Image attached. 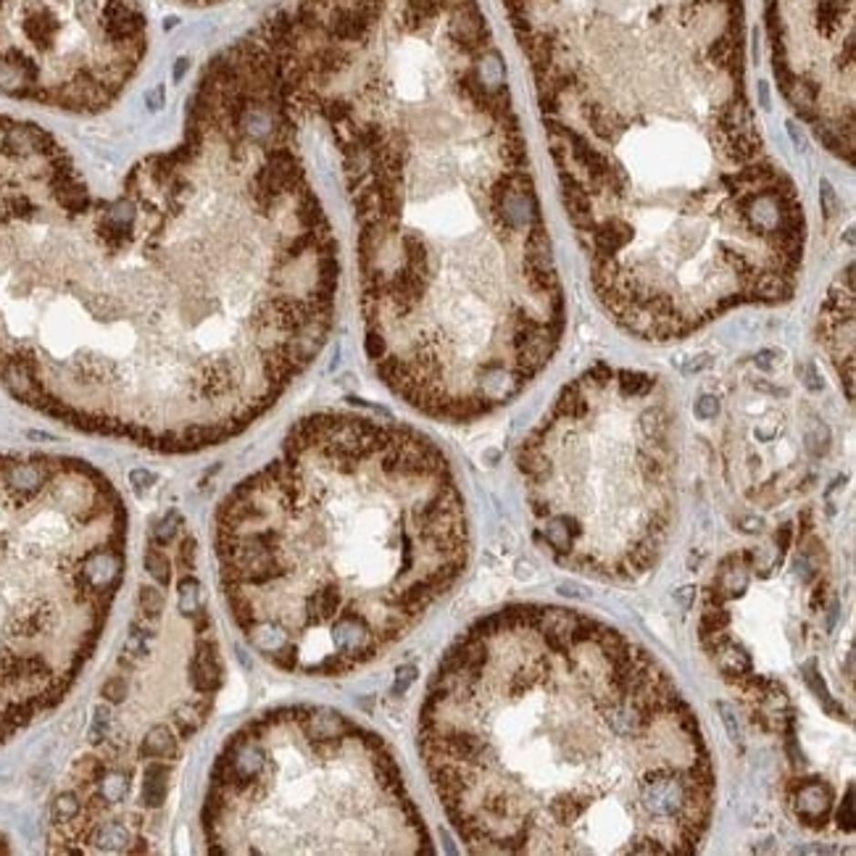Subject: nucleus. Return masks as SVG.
Masks as SVG:
<instances>
[{
	"label": "nucleus",
	"mask_w": 856,
	"mask_h": 856,
	"mask_svg": "<svg viewBox=\"0 0 856 856\" xmlns=\"http://www.w3.org/2000/svg\"><path fill=\"white\" fill-rule=\"evenodd\" d=\"M593 293L683 340L793 296L807 214L746 79L743 0H501Z\"/></svg>",
	"instance_id": "obj_3"
},
{
	"label": "nucleus",
	"mask_w": 856,
	"mask_h": 856,
	"mask_svg": "<svg viewBox=\"0 0 856 856\" xmlns=\"http://www.w3.org/2000/svg\"><path fill=\"white\" fill-rule=\"evenodd\" d=\"M177 590H180V609H183V614L185 617H195L204 609V603H201V582L195 578H190V575H183Z\"/></svg>",
	"instance_id": "obj_17"
},
{
	"label": "nucleus",
	"mask_w": 856,
	"mask_h": 856,
	"mask_svg": "<svg viewBox=\"0 0 856 856\" xmlns=\"http://www.w3.org/2000/svg\"><path fill=\"white\" fill-rule=\"evenodd\" d=\"M403 677H398V685H395V694H403L406 691V685H409V680L414 677V670L412 667H406V670H401Z\"/></svg>",
	"instance_id": "obj_22"
},
{
	"label": "nucleus",
	"mask_w": 856,
	"mask_h": 856,
	"mask_svg": "<svg viewBox=\"0 0 856 856\" xmlns=\"http://www.w3.org/2000/svg\"><path fill=\"white\" fill-rule=\"evenodd\" d=\"M227 0H0V95L100 114L135 82L166 14Z\"/></svg>",
	"instance_id": "obj_8"
},
{
	"label": "nucleus",
	"mask_w": 856,
	"mask_h": 856,
	"mask_svg": "<svg viewBox=\"0 0 856 856\" xmlns=\"http://www.w3.org/2000/svg\"><path fill=\"white\" fill-rule=\"evenodd\" d=\"M778 88L835 159L854 162L856 0H764Z\"/></svg>",
	"instance_id": "obj_9"
},
{
	"label": "nucleus",
	"mask_w": 856,
	"mask_h": 856,
	"mask_svg": "<svg viewBox=\"0 0 856 856\" xmlns=\"http://www.w3.org/2000/svg\"><path fill=\"white\" fill-rule=\"evenodd\" d=\"M187 680L198 695H214L224 683L219 638L214 632L206 609L195 614V641H193L190 662H187Z\"/></svg>",
	"instance_id": "obj_11"
},
{
	"label": "nucleus",
	"mask_w": 856,
	"mask_h": 856,
	"mask_svg": "<svg viewBox=\"0 0 856 856\" xmlns=\"http://www.w3.org/2000/svg\"><path fill=\"white\" fill-rule=\"evenodd\" d=\"M169 778H172V767L166 762H151L142 769V780H140V801L145 809H159L169 793Z\"/></svg>",
	"instance_id": "obj_14"
},
{
	"label": "nucleus",
	"mask_w": 856,
	"mask_h": 856,
	"mask_svg": "<svg viewBox=\"0 0 856 856\" xmlns=\"http://www.w3.org/2000/svg\"><path fill=\"white\" fill-rule=\"evenodd\" d=\"M183 525H185V519L180 517V511H169L162 522L153 527V533H151V538H153V546H159V543H162V546H169V543L177 538V533H180V527H183Z\"/></svg>",
	"instance_id": "obj_19"
},
{
	"label": "nucleus",
	"mask_w": 856,
	"mask_h": 856,
	"mask_svg": "<svg viewBox=\"0 0 856 856\" xmlns=\"http://www.w3.org/2000/svg\"><path fill=\"white\" fill-rule=\"evenodd\" d=\"M419 757L466 851L688 856L715 811L695 712L653 653L579 609L514 603L443 653Z\"/></svg>",
	"instance_id": "obj_4"
},
{
	"label": "nucleus",
	"mask_w": 856,
	"mask_h": 856,
	"mask_svg": "<svg viewBox=\"0 0 856 856\" xmlns=\"http://www.w3.org/2000/svg\"><path fill=\"white\" fill-rule=\"evenodd\" d=\"M819 346L838 374L846 398H854V266L830 285L819 308Z\"/></svg>",
	"instance_id": "obj_10"
},
{
	"label": "nucleus",
	"mask_w": 856,
	"mask_h": 856,
	"mask_svg": "<svg viewBox=\"0 0 856 856\" xmlns=\"http://www.w3.org/2000/svg\"><path fill=\"white\" fill-rule=\"evenodd\" d=\"M211 854H433L377 733L329 706H279L232 733L204 796Z\"/></svg>",
	"instance_id": "obj_7"
},
{
	"label": "nucleus",
	"mask_w": 856,
	"mask_h": 856,
	"mask_svg": "<svg viewBox=\"0 0 856 856\" xmlns=\"http://www.w3.org/2000/svg\"><path fill=\"white\" fill-rule=\"evenodd\" d=\"M142 561H145V569H148V575L156 579L162 588H166L169 582H172V561H169V556L163 554L159 546H151V548H145V556H142Z\"/></svg>",
	"instance_id": "obj_16"
},
{
	"label": "nucleus",
	"mask_w": 856,
	"mask_h": 856,
	"mask_svg": "<svg viewBox=\"0 0 856 856\" xmlns=\"http://www.w3.org/2000/svg\"><path fill=\"white\" fill-rule=\"evenodd\" d=\"M100 695H103L106 704H124L127 695H130V680H127V674H111V677L103 683Z\"/></svg>",
	"instance_id": "obj_20"
},
{
	"label": "nucleus",
	"mask_w": 856,
	"mask_h": 856,
	"mask_svg": "<svg viewBox=\"0 0 856 856\" xmlns=\"http://www.w3.org/2000/svg\"><path fill=\"white\" fill-rule=\"evenodd\" d=\"M140 759H153V762H174L180 757V738L169 725H153L145 730L140 738L138 748Z\"/></svg>",
	"instance_id": "obj_13"
},
{
	"label": "nucleus",
	"mask_w": 856,
	"mask_h": 856,
	"mask_svg": "<svg viewBox=\"0 0 856 856\" xmlns=\"http://www.w3.org/2000/svg\"><path fill=\"white\" fill-rule=\"evenodd\" d=\"M469 543L448 456L356 412L303 417L214 517L232 622L264 662L306 677L385 656L459 582Z\"/></svg>",
	"instance_id": "obj_5"
},
{
	"label": "nucleus",
	"mask_w": 856,
	"mask_h": 856,
	"mask_svg": "<svg viewBox=\"0 0 856 856\" xmlns=\"http://www.w3.org/2000/svg\"><path fill=\"white\" fill-rule=\"evenodd\" d=\"M163 603L166 601H163V593L159 590V588H153V585H142V588L138 590V606L145 620H156V617H162Z\"/></svg>",
	"instance_id": "obj_18"
},
{
	"label": "nucleus",
	"mask_w": 856,
	"mask_h": 856,
	"mask_svg": "<svg viewBox=\"0 0 856 856\" xmlns=\"http://www.w3.org/2000/svg\"><path fill=\"white\" fill-rule=\"evenodd\" d=\"M82 811V796L77 790H64L53 799L50 804V817H53V825H67L71 819H77Z\"/></svg>",
	"instance_id": "obj_15"
},
{
	"label": "nucleus",
	"mask_w": 856,
	"mask_h": 856,
	"mask_svg": "<svg viewBox=\"0 0 856 856\" xmlns=\"http://www.w3.org/2000/svg\"><path fill=\"white\" fill-rule=\"evenodd\" d=\"M306 140L243 47L183 138L98 195L64 142L0 127V388L69 427L193 454L261 419L335 322L340 251Z\"/></svg>",
	"instance_id": "obj_1"
},
{
	"label": "nucleus",
	"mask_w": 856,
	"mask_h": 856,
	"mask_svg": "<svg viewBox=\"0 0 856 856\" xmlns=\"http://www.w3.org/2000/svg\"><path fill=\"white\" fill-rule=\"evenodd\" d=\"M177 564H180V572L190 575L195 569V540L187 538L185 543L180 546V556H177Z\"/></svg>",
	"instance_id": "obj_21"
},
{
	"label": "nucleus",
	"mask_w": 856,
	"mask_h": 856,
	"mask_svg": "<svg viewBox=\"0 0 856 856\" xmlns=\"http://www.w3.org/2000/svg\"><path fill=\"white\" fill-rule=\"evenodd\" d=\"M11 851V846H8V838L5 835H0V854H8Z\"/></svg>",
	"instance_id": "obj_23"
},
{
	"label": "nucleus",
	"mask_w": 856,
	"mask_h": 856,
	"mask_svg": "<svg viewBox=\"0 0 856 856\" xmlns=\"http://www.w3.org/2000/svg\"><path fill=\"white\" fill-rule=\"evenodd\" d=\"M677 414L662 377L596 364L556 395L517 466L535 540L556 564L646 578L677 517Z\"/></svg>",
	"instance_id": "obj_6"
},
{
	"label": "nucleus",
	"mask_w": 856,
	"mask_h": 856,
	"mask_svg": "<svg viewBox=\"0 0 856 856\" xmlns=\"http://www.w3.org/2000/svg\"><path fill=\"white\" fill-rule=\"evenodd\" d=\"M245 37L338 156L364 348L438 422L511 403L567 301L509 71L477 0H285Z\"/></svg>",
	"instance_id": "obj_2"
},
{
	"label": "nucleus",
	"mask_w": 856,
	"mask_h": 856,
	"mask_svg": "<svg viewBox=\"0 0 856 856\" xmlns=\"http://www.w3.org/2000/svg\"><path fill=\"white\" fill-rule=\"evenodd\" d=\"M799 817L807 822V825H825L828 817H830V807H833V793L830 788L822 786L819 780H807L799 786V793L793 799Z\"/></svg>",
	"instance_id": "obj_12"
}]
</instances>
